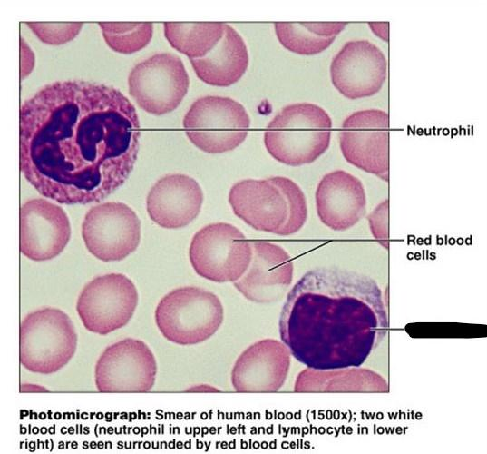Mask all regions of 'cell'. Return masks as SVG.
I'll list each match as a JSON object with an SVG mask.
<instances>
[{"instance_id": "1", "label": "cell", "mask_w": 487, "mask_h": 454, "mask_svg": "<svg viewBox=\"0 0 487 454\" xmlns=\"http://www.w3.org/2000/svg\"><path fill=\"white\" fill-rule=\"evenodd\" d=\"M140 121L116 88L81 80L41 88L20 110V169L43 196L63 204L102 201L128 179Z\"/></svg>"}, {"instance_id": "2", "label": "cell", "mask_w": 487, "mask_h": 454, "mask_svg": "<svg viewBox=\"0 0 487 454\" xmlns=\"http://www.w3.org/2000/svg\"><path fill=\"white\" fill-rule=\"evenodd\" d=\"M378 283L337 267L307 271L287 293L279 334L290 354L315 370L361 365L386 335Z\"/></svg>"}, {"instance_id": "3", "label": "cell", "mask_w": 487, "mask_h": 454, "mask_svg": "<svg viewBox=\"0 0 487 454\" xmlns=\"http://www.w3.org/2000/svg\"><path fill=\"white\" fill-rule=\"evenodd\" d=\"M229 202L235 215L247 224L277 235L297 232L307 218L304 192L284 176L239 181L231 187Z\"/></svg>"}, {"instance_id": "4", "label": "cell", "mask_w": 487, "mask_h": 454, "mask_svg": "<svg viewBox=\"0 0 487 454\" xmlns=\"http://www.w3.org/2000/svg\"><path fill=\"white\" fill-rule=\"evenodd\" d=\"M332 120L320 106L298 103L285 106L264 133L267 151L290 166L315 162L329 147Z\"/></svg>"}, {"instance_id": "5", "label": "cell", "mask_w": 487, "mask_h": 454, "mask_svg": "<svg viewBox=\"0 0 487 454\" xmlns=\"http://www.w3.org/2000/svg\"><path fill=\"white\" fill-rule=\"evenodd\" d=\"M223 306L205 289L184 286L168 292L155 310V322L168 340L194 345L213 336L222 324Z\"/></svg>"}, {"instance_id": "6", "label": "cell", "mask_w": 487, "mask_h": 454, "mask_svg": "<svg viewBox=\"0 0 487 454\" xmlns=\"http://www.w3.org/2000/svg\"><path fill=\"white\" fill-rule=\"evenodd\" d=\"M77 348V333L70 317L56 308L27 314L20 326V362L34 373L52 374L63 368Z\"/></svg>"}, {"instance_id": "7", "label": "cell", "mask_w": 487, "mask_h": 454, "mask_svg": "<svg viewBox=\"0 0 487 454\" xmlns=\"http://www.w3.org/2000/svg\"><path fill=\"white\" fill-rule=\"evenodd\" d=\"M250 125L245 108L237 101L223 96L197 99L183 119L190 141L208 153L234 150L246 139Z\"/></svg>"}, {"instance_id": "8", "label": "cell", "mask_w": 487, "mask_h": 454, "mask_svg": "<svg viewBox=\"0 0 487 454\" xmlns=\"http://www.w3.org/2000/svg\"><path fill=\"white\" fill-rule=\"evenodd\" d=\"M252 243L234 225L210 223L193 236L189 256L195 272L215 282L238 281L252 259Z\"/></svg>"}, {"instance_id": "9", "label": "cell", "mask_w": 487, "mask_h": 454, "mask_svg": "<svg viewBox=\"0 0 487 454\" xmlns=\"http://www.w3.org/2000/svg\"><path fill=\"white\" fill-rule=\"evenodd\" d=\"M137 304L134 283L124 274L108 273L95 277L83 288L76 311L87 331L106 335L125 326Z\"/></svg>"}, {"instance_id": "10", "label": "cell", "mask_w": 487, "mask_h": 454, "mask_svg": "<svg viewBox=\"0 0 487 454\" xmlns=\"http://www.w3.org/2000/svg\"><path fill=\"white\" fill-rule=\"evenodd\" d=\"M189 75L180 58L160 53L137 64L128 78L129 92L147 113L161 115L174 111L188 92Z\"/></svg>"}, {"instance_id": "11", "label": "cell", "mask_w": 487, "mask_h": 454, "mask_svg": "<svg viewBox=\"0 0 487 454\" xmlns=\"http://www.w3.org/2000/svg\"><path fill=\"white\" fill-rule=\"evenodd\" d=\"M84 244L102 262L121 261L132 253L141 241V222L135 212L119 202L93 206L82 223Z\"/></svg>"}, {"instance_id": "12", "label": "cell", "mask_w": 487, "mask_h": 454, "mask_svg": "<svg viewBox=\"0 0 487 454\" xmlns=\"http://www.w3.org/2000/svg\"><path fill=\"white\" fill-rule=\"evenodd\" d=\"M157 362L149 346L126 338L108 346L97 360L95 386L100 392H146L152 389Z\"/></svg>"}, {"instance_id": "13", "label": "cell", "mask_w": 487, "mask_h": 454, "mask_svg": "<svg viewBox=\"0 0 487 454\" xmlns=\"http://www.w3.org/2000/svg\"><path fill=\"white\" fill-rule=\"evenodd\" d=\"M339 143L346 162L385 182L389 175V115L379 109L356 111L341 126Z\"/></svg>"}, {"instance_id": "14", "label": "cell", "mask_w": 487, "mask_h": 454, "mask_svg": "<svg viewBox=\"0 0 487 454\" xmlns=\"http://www.w3.org/2000/svg\"><path fill=\"white\" fill-rule=\"evenodd\" d=\"M333 85L345 97L359 99L377 94L387 76L384 53L367 40L349 41L330 65Z\"/></svg>"}, {"instance_id": "15", "label": "cell", "mask_w": 487, "mask_h": 454, "mask_svg": "<svg viewBox=\"0 0 487 454\" xmlns=\"http://www.w3.org/2000/svg\"><path fill=\"white\" fill-rule=\"evenodd\" d=\"M71 237L64 210L46 199H31L20 209V251L30 260L43 262L58 256Z\"/></svg>"}, {"instance_id": "16", "label": "cell", "mask_w": 487, "mask_h": 454, "mask_svg": "<svg viewBox=\"0 0 487 454\" xmlns=\"http://www.w3.org/2000/svg\"><path fill=\"white\" fill-rule=\"evenodd\" d=\"M290 351L281 341L263 339L248 347L231 370V383L239 392H272L286 381Z\"/></svg>"}, {"instance_id": "17", "label": "cell", "mask_w": 487, "mask_h": 454, "mask_svg": "<svg viewBox=\"0 0 487 454\" xmlns=\"http://www.w3.org/2000/svg\"><path fill=\"white\" fill-rule=\"evenodd\" d=\"M252 250L248 270L233 285L251 301H277L291 284L292 259L281 246L268 242H253Z\"/></svg>"}, {"instance_id": "18", "label": "cell", "mask_w": 487, "mask_h": 454, "mask_svg": "<svg viewBox=\"0 0 487 454\" xmlns=\"http://www.w3.org/2000/svg\"><path fill=\"white\" fill-rule=\"evenodd\" d=\"M315 198L320 221L334 231L352 228L365 214L366 194L362 182L343 170L325 174Z\"/></svg>"}, {"instance_id": "19", "label": "cell", "mask_w": 487, "mask_h": 454, "mask_svg": "<svg viewBox=\"0 0 487 454\" xmlns=\"http://www.w3.org/2000/svg\"><path fill=\"white\" fill-rule=\"evenodd\" d=\"M203 193L196 180L186 174H168L151 188L146 200L147 212L156 224L179 229L199 215Z\"/></svg>"}, {"instance_id": "20", "label": "cell", "mask_w": 487, "mask_h": 454, "mask_svg": "<svg viewBox=\"0 0 487 454\" xmlns=\"http://www.w3.org/2000/svg\"><path fill=\"white\" fill-rule=\"evenodd\" d=\"M197 76L214 86H229L237 83L248 65L246 44L239 33L225 24L224 35L205 57L190 59Z\"/></svg>"}, {"instance_id": "21", "label": "cell", "mask_w": 487, "mask_h": 454, "mask_svg": "<svg viewBox=\"0 0 487 454\" xmlns=\"http://www.w3.org/2000/svg\"><path fill=\"white\" fill-rule=\"evenodd\" d=\"M164 35L170 45L190 59L205 57L224 35L225 23L165 22Z\"/></svg>"}, {"instance_id": "22", "label": "cell", "mask_w": 487, "mask_h": 454, "mask_svg": "<svg viewBox=\"0 0 487 454\" xmlns=\"http://www.w3.org/2000/svg\"><path fill=\"white\" fill-rule=\"evenodd\" d=\"M99 26L108 46L124 54L144 48L153 35L150 22H99Z\"/></svg>"}, {"instance_id": "23", "label": "cell", "mask_w": 487, "mask_h": 454, "mask_svg": "<svg viewBox=\"0 0 487 454\" xmlns=\"http://www.w3.org/2000/svg\"><path fill=\"white\" fill-rule=\"evenodd\" d=\"M274 26L280 44L297 54H319L328 48L336 38L317 36L297 22H276Z\"/></svg>"}, {"instance_id": "24", "label": "cell", "mask_w": 487, "mask_h": 454, "mask_svg": "<svg viewBox=\"0 0 487 454\" xmlns=\"http://www.w3.org/2000/svg\"><path fill=\"white\" fill-rule=\"evenodd\" d=\"M27 26L43 43L61 45L70 42L80 33L83 23H44L27 22Z\"/></svg>"}, {"instance_id": "25", "label": "cell", "mask_w": 487, "mask_h": 454, "mask_svg": "<svg viewBox=\"0 0 487 454\" xmlns=\"http://www.w3.org/2000/svg\"><path fill=\"white\" fill-rule=\"evenodd\" d=\"M368 223L374 238L388 248V199L381 202L369 214Z\"/></svg>"}, {"instance_id": "26", "label": "cell", "mask_w": 487, "mask_h": 454, "mask_svg": "<svg viewBox=\"0 0 487 454\" xmlns=\"http://www.w3.org/2000/svg\"><path fill=\"white\" fill-rule=\"evenodd\" d=\"M308 31L320 37H336L346 25V22H300Z\"/></svg>"}, {"instance_id": "27", "label": "cell", "mask_w": 487, "mask_h": 454, "mask_svg": "<svg viewBox=\"0 0 487 454\" xmlns=\"http://www.w3.org/2000/svg\"><path fill=\"white\" fill-rule=\"evenodd\" d=\"M369 24V26L371 27V29L373 30V32L378 35L381 39H384L385 41V38L382 33V31L384 30V28H388V23H368ZM385 32H388L387 30H384Z\"/></svg>"}]
</instances>
